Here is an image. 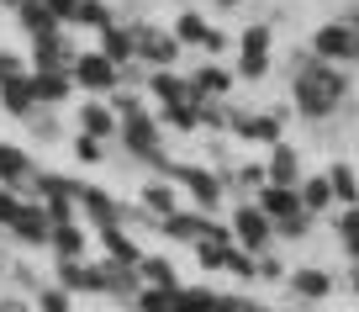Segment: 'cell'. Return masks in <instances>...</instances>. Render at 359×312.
Listing matches in <instances>:
<instances>
[{
  "mask_svg": "<svg viewBox=\"0 0 359 312\" xmlns=\"http://www.w3.org/2000/svg\"><path fill=\"white\" fill-rule=\"evenodd\" d=\"M0 312H37V307H32V301H22V297L11 291V297H0Z\"/></svg>",
  "mask_w": 359,
  "mask_h": 312,
  "instance_id": "48",
  "label": "cell"
},
{
  "mask_svg": "<svg viewBox=\"0 0 359 312\" xmlns=\"http://www.w3.org/2000/svg\"><path fill=\"white\" fill-rule=\"evenodd\" d=\"M285 275H291V265H285L275 249H269V254H259V286H285Z\"/></svg>",
  "mask_w": 359,
  "mask_h": 312,
  "instance_id": "42",
  "label": "cell"
},
{
  "mask_svg": "<svg viewBox=\"0 0 359 312\" xmlns=\"http://www.w3.org/2000/svg\"><path fill=\"white\" fill-rule=\"evenodd\" d=\"M217 297H222V291H212V286H180V307L175 312H212Z\"/></svg>",
  "mask_w": 359,
  "mask_h": 312,
  "instance_id": "40",
  "label": "cell"
},
{
  "mask_svg": "<svg viewBox=\"0 0 359 312\" xmlns=\"http://www.w3.org/2000/svg\"><path fill=\"white\" fill-rule=\"evenodd\" d=\"M37 175H43V164H37L32 148H27V143H11V138H0V186H16V190L27 196Z\"/></svg>",
  "mask_w": 359,
  "mask_h": 312,
  "instance_id": "14",
  "label": "cell"
},
{
  "mask_svg": "<svg viewBox=\"0 0 359 312\" xmlns=\"http://www.w3.org/2000/svg\"><path fill=\"white\" fill-rule=\"evenodd\" d=\"M180 37L158 22H137V64L143 69H180Z\"/></svg>",
  "mask_w": 359,
  "mask_h": 312,
  "instance_id": "11",
  "label": "cell"
},
{
  "mask_svg": "<svg viewBox=\"0 0 359 312\" xmlns=\"http://www.w3.org/2000/svg\"><path fill=\"white\" fill-rule=\"evenodd\" d=\"M259 301L248 297V291H222V297H217V307L212 312H254Z\"/></svg>",
  "mask_w": 359,
  "mask_h": 312,
  "instance_id": "45",
  "label": "cell"
},
{
  "mask_svg": "<svg viewBox=\"0 0 359 312\" xmlns=\"http://www.w3.org/2000/svg\"><path fill=\"white\" fill-rule=\"evenodd\" d=\"M48 259H90V233L85 223H58L48 238Z\"/></svg>",
  "mask_w": 359,
  "mask_h": 312,
  "instance_id": "26",
  "label": "cell"
},
{
  "mask_svg": "<svg viewBox=\"0 0 359 312\" xmlns=\"http://www.w3.org/2000/svg\"><path fill=\"white\" fill-rule=\"evenodd\" d=\"M69 159L79 169H101V164H111V143H101V138H90V133H74L69 138Z\"/></svg>",
  "mask_w": 359,
  "mask_h": 312,
  "instance_id": "31",
  "label": "cell"
},
{
  "mask_svg": "<svg viewBox=\"0 0 359 312\" xmlns=\"http://www.w3.org/2000/svg\"><path fill=\"white\" fill-rule=\"evenodd\" d=\"M327 180H333L338 207H359V169H354V159H333V164H327Z\"/></svg>",
  "mask_w": 359,
  "mask_h": 312,
  "instance_id": "32",
  "label": "cell"
},
{
  "mask_svg": "<svg viewBox=\"0 0 359 312\" xmlns=\"http://www.w3.org/2000/svg\"><path fill=\"white\" fill-rule=\"evenodd\" d=\"M302 207L312 217H327L338 207V196H333V180H327V169H312V175L302 180Z\"/></svg>",
  "mask_w": 359,
  "mask_h": 312,
  "instance_id": "29",
  "label": "cell"
},
{
  "mask_svg": "<svg viewBox=\"0 0 359 312\" xmlns=\"http://www.w3.org/2000/svg\"><path fill=\"white\" fill-rule=\"evenodd\" d=\"M254 201L264 207V217H269V223H285V217L306 212V207H302V186H264Z\"/></svg>",
  "mask_w": 359,
  "mask_h": 312,
  "instance_id": "25",
  "label": "cell"
},
{
  "mask_svg": "<svg viewBox=\"0 0 359 312\" xmlns=\"http://www.w3.org/2000/svg\"><path fill=\"white\" fill-rule=\"evenodd\" d=\"M79 217H85L90 228H111V223H127V201H116V190L106 186H90L79 190Z\"/></svg>",
  "mask_w": 359,
  "mask_h": 312,
  "instance_id": "17",
  "label": "cell"
},
{
  "mask_svg": "<svg viewBox=\"0 0 359 312\" xmlns=\"http://www.w3.org/2000/svg\"><path fill=\"white\" fill-rule=\"evenodd\" d=\"M111 22H116V6H111V0H79L74 32H106Z\"/></svg>",
  "mask_w": 359,
  "mask_h": 312,
  "instance_id": "34",
  "label": "cell"
},
{
  "mask_svg": "<svg viewBox=\"0 0 359 312\" xmlns=\"http://www.w3.org/2000/svg\"><path fill=\"white\" fill-rule=\"evenodd\" d=\"M169 32L180 37V48H185V53H201V43H206V32H212V16L201 11V6H180L175 11V22H169Z\"/></svg>",
  "mask_w": 359,
  "mask_h": 312,
  "instance_id": "23",
  "label": "cell"
},
{
  "mask_svg": "<svg viewBox=\"0 0 359 312\" xmlns=\"http://www.w3.org/2000/svg\"><path fill=\"white\" fill-rule=\"evenodd\" d=\"M11 16H16V27L27 32V43H32V37H48V32H58V16L48 11L43 0H27V6H16Z\"/></svg>",
  "mask_w": 359,
  "mask_h": 312,
  "instance_id": "30",
  "label": "cell"
},
{
  "mask_svg": "<svg viewBox=\"0 0 359 312\" xmlns=\"http://www.w3.org/2000/svg\"><path fill=\"white\" fill-rule=\"evenodd\" d=\"M227 233H233V244H243L248 254H269V249H280V233H275V223L264 217V207H259L254 196L227 207Z\"/></svg>",
  "mask_w": 359,
  "mask_h": 312,
  "instance_id": "5",
  "label": "cell"
},
{
  "mask_svg": "<svg viewBox=\"0 0 359 312\" xmlns=\"http://www.w3.org/2000/svg\"><path fill=\"white\" fill-rule=\"evenodd\" d=\"M291 106H243L233 122V138L238 143H254V148H275L285 143V122H291Z\"/></svg>",
  "mask_w": 359,
  "mask_h": 312,
  "instance_id": "6",
  "label": "cell"
},
{
  "mask_svg": "<svg viewBox=\"0 0 359 312\" xmlns=\"http://www.w3.org/2000/svg\"><path fill=\"white\" fill-rule=\"evenodd\" d=\"M175 186L185 190V207H196V212L227 217V207H233L227 175L212 164V159H185V164H175Z\"/></svg>",
  "mask_w": 359,
  "mask_h": 312,
  "instance_id": "2",
  "label": "cell"
},
{
  "mask_svg": "<svg viewBox=\"0 0 359 312\" xmlns=\"http://www.w3.org/2000/svg\"><path fill=\"white\" fill-rule=\"evenodd\" d=\"M95 48H101L111 64H122V69L137 64V22H111V27L101 32V43H95Z\"/></svg>",
  "mask_w": 359,
  "mask_h": 312,
  "instance_id": "22",
  "label": "cell"
},
{
  "mask_svg": "<svg viewBox=\"0 0 359 312\" xmlns=\"http://www.w3.org/2000/svg\"><path fill=\"white\" fill-rule=\"evenodd\" d=\"M264 169H269V186H302L312 169H306V154L296 143H275L264 148Z\"/></svg>",
  "mask_w": 359,
  "mask_h": 312,
  "instance_id": "18",
  "label": "cell"
},
{
  "mask_svg": "<svg viewBox=\"0 0 359 312\" xmlns=\"http://www.w3.org/2000/svg\"><path fill=\"white\" fill-rule=\"evenodd\" d=\"M43 6L58 16V27H74L79 22V0H43Z\"/></svg>",
  "mask_w": 359,
  "mask_h": 312,
  "instance_id": "46",
  "label": "cell"
},
{
  "mask_svg": "<svg viewBox=\"0 0 359 312\" xmlns=\"http://www.w3.org/2000/svg\"><path fill=\"white\" fill-rule=\"evenodd\" d=\"M206 6H212L217 16H243L248 11V0H206Z\"/></svg>",
  "mask_w": 359,
  "mask_h": 312,
  "instance_id": "47",
  "label": "cell"
},
{
  "mask_svg": "<svg viewBox=\"0 0 359 312\" xmlns=\"http://www.w3.org/2000/svg\"><path fill=\"white\" fill-rule=\"evenodd\" d=\"M74 58H79L74 27H58V32H48V37H32L27 64H32V69H74Z\"/></svg>",
  "mask_w": 359,
  "mask_h": 312,
  "instance_id": "16",
  "label": "cell"
},
{
  "mask_svg": "<svg viewBox=\"0 0 359 312\" xmlns=\"http://www.w3.org/2000/svg\"><path fill=\"white\" fill-rule=\"evenodd\" d=\"M22 190L16 186H0V233H11V223H16V212H22Z\"/></svg>",
  "mask_w": 359,
  "mask_h": 312,
  "instance_id": "43",
  "label": "cell"
},
{
  "mask_svg": "<svg viewBox=\"0 0 359 312\" xmlns=\"http://www.w3.org/2000/svg\"><path fill=\"white\" fill-rule=\"evenodd\" d=\"M53 280L74 297H95V259H53Z\"/></svg>",
  "mask_w": 359,
  "mask_h": 312,
  "instance_id": "27",
  "label": "cell"
},
{
  "mask_svg": "<svg viewBox=\"0 0 359 312\" xmlns=\"http://www.w3.org/2000/svg\"><path fill=\"white\" fill-rule=\"evenodd\" d=\"M354 154H359V133H354Z\"/></svg>",
  "mask_w": 359,
  "mask_h": 312,
  "instance_id": "50",
  "label": "cell"
},
{
  "mask_svg": "<svg viewBox=\"0 0 359 312\" xmlns=\"http://www.w3.org/2000/svg\"><path fill=\"white\" fill-rule=\"evenodd\" d=\"M180 307V286H143L133 301V312H175Z\"/></svg>",
  "mask_w": 359,
  "mask_h": 312,
  "instance_id": "35",
  "label": "cell"
},
{
  "mask_svg": "<svg viewBox=\"0 0 359 312\" xmlns=\"http://www.w3.org/2000/svg\"><path fill=\"white\" fill-rule=\"evenodd\" d=\"M16 74H32V64H27L16 48H0V85H6V79H16Z\"/></svg>",
  "mask_w": 359,
  "mask_h": 312,
  "instance_id": "44",
  "label": "cell"
},
{
  "mask_svg": "<svg viewBox=\"0 0 359 312\" xmlns=\"http://www.w3.org/2000/svg\"><path fill=\"white\" fill-rule=\"evenodd\" d=\"M306 53L323 58V64L359 69V22H354V16H333V22H317L312 32H306Z\"/></svg>",
  "mask_w": 359,
  "mask_h": 312,
  "instance_id": "4",
  "label": "cell"
},
{
  "mask_svg": "<svg viewBox=\"0 0 359 312\" xmlns=\"http://www.w3.org/2000/svg\"><path fill=\"white\" fill-rule=\"evenodd\" d=\"M333 238H338V249H344V259H359V207H338Z\"/></svg>",
  "mask_w": 359,
  "mask_h": 312,
  "instance_id": "33",
  "label": "cell"
},
{
  "mask_svg": "<svg viewBox=\"0 0 359 312\" xmlns=\"http://www.w3.org/2000/svg\"><path fill=\"white\" fill-rule=\"evenodd\" d=\"M32 90L43 106H64L79 85H74V69H32Z\"/></svg>",
  "mask_w": 359,
  "mask_h": 312,
  "instance_id": "24",
  "label": "cell"
},
{
  "mask_svg": "<svg viewBox=\"0 0 359 312\" xmlns=\"http://www.w3.org/2000/svg\"><path fill=\"white\" fill-rule=\"evenodd\" d=\"M180 6H191V0H180Z\"/></svg>",
  "mask_w": 359,
  "mask_h": 312,
  "instance_id": "51",
  "label": "cell"
},
{
  "mask_svg": "<svg viewBox=\"0 0 359 312\" xmlns=\"http://www.w3.org/2000/svg\"><path fill=\"white\" fill-rule=\"evenodd\" d=\"M53 117H58V106H37V112L22 122L27 138H32V143H58V122H53Z\"/></svg>",
  "mask_w": 359,
  "mask_h": 312,
  "instance_id": "38",
  "label": "cell"
},
{
  "mask_svg": "<svg viewBox=\"0 0 359 312\" xmlns=\"http://www.w3.org/2000/svg\"><path fill=\"white\" fill-rule=\"evenodd\" d=\"M74 133H90V138H101V143H111L116 148V138H122V112H116L111 100H101V96H85V106L74 112Z\"/></svg>",
  "mask_w": 359,
  "mask_h": 312,
  "instance_id": "15",
  "label": "cell"
},
{
  "mask_svg": "<svg viewBox=\"0 0 359 312\" xmlns=\"http://www.w3.org/2000/svg\"><path fill=\"white\" fill-rule=\"evenodd\" d=\"M133 207L154 223V233H158V223H164L169 212H180L185 207V190L175 186V180H158V175H143L137 180V196H133Z\"/></svg>",
  "mask_w": 359,
  "mask_h": 312,
  "instance_id": "9",
  "label": "cell"
},
{
  "mask_svg": "<svg viewBox=\"0 0 359 312\" xmlns=\"http://www.w3.org/2000/svg\"><path fill=\"white\" fill-rule=\"evenodd\" d=\"M338 291V275L327 265H296L291 275H285V297L296 301V307H317V301H327Z\"/></svg>",
  "mask_w": 359,
  "mask_h": 312,
  "instance_id": "12",
  "label": "cell"
},
{
  "mask_svg": "<svg viewBox=\"0 0 359 312\" xmlns=\"http://www.w3.org/2000/svg\"><path fill=\"white\" fill-rule=\"evenodd\" d=\"M233 233H212V238H201V244L191 249V259L206 270V275H227V259H233Z\"/></svg>",
  "mask_w": 359,
  "mask_h": 312,
  "instance_id": "28",
  "label": "cell"
},
{
  "mask_svg": "<svg viewBox=\"0 0 359 312\" xmlns=\"http://www.w3.org/2000/svg\"><path fill=\"white\" fill-rule=\"evenodd\" d=\"M285 96H291V112L306 127H327L348 100H354V69L344 64H323L302 48L291 58V74H285Z\"/></svg>",
  "mask_w": 359,
  "mask_h": 312,
  "instance_id": "1",
  "label": "cell"
},
{
  "mask_svg": "<svg viewBox=\"0 0 359 312\" xmlns=\"http://www.w3.org/2000/svg\"><path fill=\"white\" fill-rule=\"evenodd\" d=\"M233 69H238L243 85H264L269 69H275V27H269V22H243V27H238Z\"/></svg>",
  "mask_w": 359,
  "mask_h": 312,
  "instance_id": "3",
  "label": "cell"
},
{
  "mask_svg": "<svg viewBox=\"0 0 359 312\" xmlns=\"http://www.w3.org/2000/svg\"><path fill=\"white\" fill-rule=\"evenodd\" d=\"M6 238H11L16 249H48V238H53V217H48V207H43L37 196H27Z\"/></svg>",
  "mask_w": 359,
  "mask_h": 312,
  "instance_id": "13",
  "label": "cell"
},
{
  "mask_svg": "<svg viewBox=\"0 0 359 312\" xmlns=\"http://www.w3.org/2000/svg\"><path fill=\"white\" fill-rule=\"evenodd\" d=\"M148 106H175V100H196L191 96V79L180 69H148V85H143Z\"/></svg>",
  "mask_w": 359,
  "mask_h": 312,
  "instance_id": "20",
  "label": "cell"
},
{
  "mask_svg": "<svg viewBox=\"0 0 359 312\" xmlns=\"http://www.w3.org/2000/svg\"><path fill=\"white\" fill-rule=\"evenodd\" d=\"M74 85L85 90V96L111 100L116 90H122V64H111L101 48H79V58H74Z\"/></svg>",
  "mask_w": 359,
  "mask_h": 312,
  "instance_id": "7",
  "label": "cell"
},
{
  "mask_svg": "<svg viewBox=\"0 0 359 312\" xmlns=\"http://www.w3.org/2000/svg\"><path fill=\"white\" fill-rule=\"evenodd\" d=\"M212 233H227V217L196 212V207H180V212H169L164 223H158V238H169V244H185V249H196L201 238H212Z\"/></svg>",
  "mask_w": 359,
  "mask_h": 312,
  "instance_id": "8",
  "label": "cell"
},
{
  "mask_svg": "<svg viewBox=\"0 0 359 312\" xmlns=\"http://www.w3.org/2000/svg\"><path fill=\"white\" fill-rule=\"evenodd\" d=\"M185 79H191V96L196 100H233V90L243 85L238 69L227 64V58H206V64L185 69Z\"/></svg>",
  "mask_w": 359,
  "mask_h": 312,
  "instance_id": "10",
  "label": "cell"
},
{
  "mask_svg": "<svg viewBox=\"0 0 359 312\" xmlns=\"http://www.w3.org/2000/svg\"><path fill=\"white\" fill-rule=\"evenodd\" d=\"M95 244H101V259H116V265H143L148 249L133 238L127 223H111V228H95Z\"/></svg>",
  "mask_w": 359,
  "mask_h": 312,
  "instance_id": "19",
  "label": "cell"
},
{
  "mask_svg": "<svg viewBox=\"0 0 359 312\" xmlns=\"http://www.w3.org/2000/svg\"><path fill=\"white\" fill-rule=\"evenodd\" d=\"M201 53H206V58H227V53H238V32H227V27H217V22H212V32H206Z\"/></svg>",
  "mask_w": 359,
  "mask_h": 312,
  "instance_id": "41",
  "label": "cell"
},
{
  "mask_svg": "<svg viewBox=\"0 0 359 312\" xmlns=\"http://www.w3.org/2000/svg\"><path fill=\"white\" fill-rule=\"evenodd\" d=\"M275 233H280V244H302V238L317 233V217L312 212H296V217H285V223H275Z\"/></svg>",
  "mask_w": 359,
  "mask_h": 312,
  "instance_id": "39",
  "label": "cell"
},
{
  "mask_svg": "<svg viewBox=\"0 0 359 312\" xmlns=\"http://www.w3.org/2000/svg\"><path fill=\"white\" fill-rule=\"evenodd\" d=\"M32 307H37V312H74V291H64L53 275H48V286L32 291Z\"/></svg>",
  "mask_w": 359,
  "mask_h": 312,
  "instance_id": "37",
  "label": "cell"
},
{
  "mask_svg": "<svg viewBox=\"0 0 359 312\" xmlns=\"http://www.w3.org/2000/svg\"><path fill=\"white\" fill-rule=\"evenodd\" d=\"M137 270H143V286H180V270H175L169 254H154V249H148V259Z\"/></svg>",
  "mask_w": 359,
  "mask_h": 312,
  "instance_id": "36",
  "label": "cell"
},
{
  "mask_svg": "<svg viewBox=\"0 0 359 312\" xmlns=\"http://www.w3.org/2000/svg\"><path fill=\"white\" fill-rule=\"evenodd\" d=\"M37 106H43V100H37V90H32V74H16V79H6V85H0V117L27 122Z\"/></svg>",
  "mask_w": 359,
  "mask_h": 312,
  "instance_id": "21",
  "label": "cell"
},
{
  "mask_svg": "<svg viewBox=\"0 0 359 312\" xmlns=\"http://www.w3.org/2000/svg\"><path fill=\"white\" fill-rule=\"evenodd\" d=\"M254 312H275V307H269V301H259V307H254Z\"/></svg>",
  "mask_w": 359,
  "mask_h": 312,
  "instance_id": "49",
  "label": "cell"
}]
</instances>
